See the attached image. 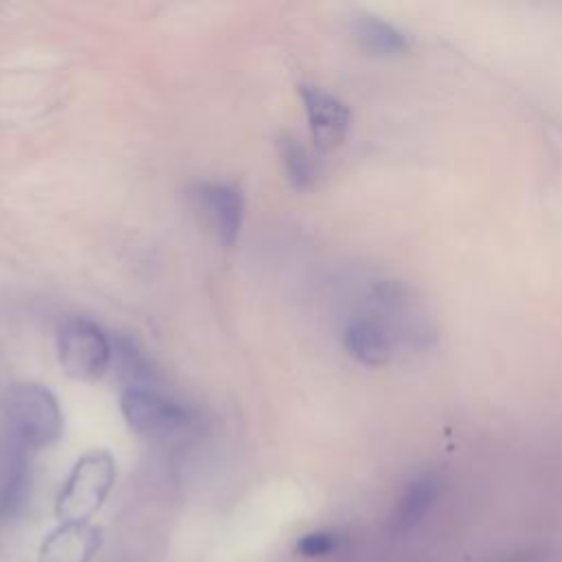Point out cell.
Instances as JSON below:
<instances>
[{"mask_svg": "<svg viewBox=\"0 0 562 562\" xmlns=\"http://www.w3.org/2000/svg\"><path fill=\"white\" fill-rule=\"evenodd\" d=\"M439 492H441V481L437 472L424 470L415 474L402 490L400 498L395 501V507L391 514V529L395 533H406L415 529L435 507Z\"/></svg>", "mask_w": 562, "mask_h": 562, "instance_id": "9c48e42d", "label": "cell"}, {"mask_svg": "<svg viewBox=\"0 0 562 562\" xmlns=\"http://www.w3.org/2000/svg\"><path fill=\"white\" fill-rule=\"evenodd\" d=\"M340 544L342 538L336 531H310L296 540L294 551L303 558H323L338 551Z\"/></svg>", "mask_w": 562, "mask_h": 562, "instance_id": "4fadbf2b", "label": "cell"}, {"mask_svg": "<svg viewBox=\"0 0 562 562\" xmlns=\"http://www.w3.org/2000/svg\"><path fill=\"white\" fill-rule=\"evenodd\" d=\"M64 419L55 395L40 384H18L7 397V432L29 450H40L61 437Z\"/></svg>", "mask_w": 562, "mask_h": 562, "instance_id": "6da1fadb", "label": "cell"}, {"mask_svg": "<svg viewBox=\"0 0 562 562\" xmlns=\"http://www.w3.org/2000/svg\"><path fill=\"white\" fill-rule=\"evenodd\" d=\"M121 413L130 428L145 437H171L195 424V413L189 406L154 386H127L121 395Z\"/></svg>", "mask_w": 562, "mask_h": 562, "instance_id": "3957f363", "label": "cell"}, {"mask_svg": "<svg viewBox=\"0 0 562 562\" xmlns=\"http://www.w3.org/2000/svg\"><path fill=\"white\" fill-rule=\"evenodd\" d=\"M299 94L307 114L312 140L321 151L338 147L351 125L349 108L334 94L316 86H299Z\"/></svg>", "mask_w": 562, "mask_h": 562, "instance_id": "8992f818", "label": "cell"}, {"mask_svg": "<svg viewBox=\"0 0 562 562\" xmlns=\"http://www.w3.org/2000/svg\"><path fill=\"white\" fill-rule=\"evenodd\" d=\"M31 452L22 441L7 432L0 446V516L13 518L29 496Z\"/></svg>", "mask_w": 562, "mask_h": 562, "instance_id": "52a82bcc", "label": "cell"}, {"mask_svg": "<svg viewBox=\"0 0 562 562\" xmlns=\"http://www.w3.org/2000/svg\"><path fill=\"white\" fill-rule=\"evenodd\" d=\"M279 156L288 182L299 191L312 189V184L316 182V162L307 147L294 136H281Z\"/></svg>", "mask_w": 562, "mask_h": 562, "instance_id": "7c38bea8", "label": "cell"}, {"mask_svg": "<svg viewBox=\"0 0 562 562\" xmlns=\"http://www.w3.org/2000/svg\"><path fill=\"white\" fill-rule=\"evenodd\" d=\"M61 369L75 380H97L112 360V342L105 331L88 318H70L57 336Z\"/></svg>", "mask_w": 562, "mask_h": 562, "instance_id": "277c9868", "label": "cell"}, {"mask_svg": "<svg viewBox=\"0 0 562 562\" xmlns=\"http://www.w3.org/2000/svg\"><path fill=\"white\" fill-rule=\"evenodd\" d=\"M114 474V461L108 452L83 454L57 496V516L64 522H86L110 494Z\"/></svg>", "mask_w": 562, "mask_h": 562, "instance_id": "7a4b0ae2", "label": "cell"}, {"mask_svg": "<svg viewBox=\"0 0 562 562\" xmlns=\"http://www.w3.org/2000/svg\"><path fill=\"white\" fill-rule=\"evenodd\" d=\"M345 349L364 367H382L393 356V334L380 318L358 316L342 334Z\"/></svg>", "mask_w": 562, "mask_h": 562, "instance_id": "ba28073f", "label": "cell"}, {"mask_svg": "<svg viewBox=\"0 0 562 562\" xmlns=\"http://www.w3.org/2000/svg\"><path fill=\"white\" fill-rule=\"evenodd\" d=\"M94 547V529L86 522H64L42 544V562H88Z\"/></svg>", "mask_w": 562, "mask_h": 562, "instance_id": "8fae6325", "label": "cell"}, {"mask_svg": "<svg viewBox=\"0 0 562 562\" xmlns=\"http://www.w3.org/2000/svg\"><path fill=\"white\" fill-rule=\"evenodd\" d=\"M353 35L362 50H367L373 57H400L408 53L413 44L406 31L375 15L358 18L353 24Z\"/></svg>", "mask_w": 562, "mask_h": 562, "instance_id": "30bf717a", "label": "cell"}, {"mask_svg": "<svg viewBox=\"0 0 562 562\" xmlns=\"http://www.w3.org/2000/svg\"><path fill=\"white\" fill-rule=\"evenodd\" d=\"M191 200L213 237L224 246H233L244 222V198L239 189L228 182H198Z\"/></svg>", "mask_w": 562, "mask_h": 562, "instance_id": "5b68a950", "label": "cell"}, {"mask_svg": "<svg viewBox=\"0 0 562 562\" xmlns=\"http://www.w3.org/2000/svg\"><path fill=\"white\" fill-rule=\"evenodd\" d=\"M505 562H547V555H542L540 551H527V553H518Z\"/></svg>", "mask_w": 562, "mask_h": 562, "instance_id": "5bb4252c", "label": "cell"}]
</instances>
